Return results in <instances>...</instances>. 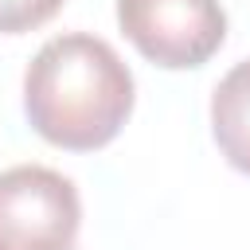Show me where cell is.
Here are the masks:
<instances>
[{
	"mask_svg": "<svg viewBox=\"0 0 250 250\" xmlns=\"http://www.w3.org/2000/svg\"><path fill=\"white\" fill-rule=\"evenodd\" d=\"M82 227L78 188L43 164L0 172V250H70Z\"/></svg>",
	"mask_w": 250,
	"mask_h": 250,
	"instance_id": "7a4b0ae2",
	"label": "cell"
},
{
	"mask_svg": "<svg viewBox=\"0 0 250 250\" xmlns=\"http://www.w3.org/2000/svg\"><path fill=\"white\" fill-rule=\"evenodd\" d=\"M133 98V70L90 31L47 39L23 70V113L31 129L66 152L105 148L129 121Z\"/></svg>",
	"mask_w": 250,
	"mask_h": 250,
	"instance_id": "6da1fadb",
	"label": "cell"
},
{
	"mask_svg": "<svg viewBox=\"0 0 250 250\" xmlns=\"http://www.w3.org/2000/svg\"><path fill=\"white\" fill-rule=\"evenodd\" d=\"M66 0H0V35H23L59 16Z\"/></svg>",
	"mask_w": 250,
	"mask_h": 250,
	"instance_id": "5b68a950",
	"label": "cell"
},
{
	"mask_svg": "<svg viewBox=\"0 0 250 250\" xmlns=\"http://www.w3.org/2000/svg\"><path fill=\"white\" fill-rule=\"evenodd\" d=\"M211 137L227 164L250 176V59L234 62L211 94Z\"/></svg>",
	"mask_w": 250,
	"mask_h": 250,
	"instance_id": "277c9868",
	"label": "cell"
},
{
	"mask_svg": "<svg viewBox=\"0 0 250 250\" xmlns=\"http://www.w3.org/2000/svg\"><path fill=\"white\" fill-rule=\"evenodd\" d=\"M121 35L164 70L203 66L227 43L219 0H117Z\"/></svg>",
	"mask_w": 250,
	"mask_h": 250,
	"instance_id": "3957f363",
	"label": "cell"
}]
</instances>
